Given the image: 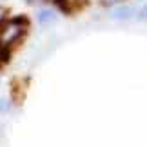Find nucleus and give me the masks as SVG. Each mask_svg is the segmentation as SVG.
Here are the masks:
<instances>
[{
    "label": "nucleus",
    "mask_w": 147,
    "mask_h": 147,
    "mask_svg": "<svg viewBox=\"0 0 147 147\" xmlns=\"http://www.w3.org/2000/svg\"><path fill=\"white\" fill-rule=\"evenodd\" d=\"M105 4H116V2H122V0H104Z\"/></svg>",
    "instance_id": "obj_6"
},
{
    "label": "nucleus",
    "mask_w": 147,
    "mask_h": 147,
    "mask_svg": "<svg viewBox=\"0 0 147 147\" xmlns=\"http://www.w3.org/2000/svg\"><path fill=\"white\" fill-rule=\"evenodd\" d=\"M4 15H5V11H4L2 7H0V20H2V18H4Z\"/></svg>",
    "instance_id": "obj_7"
},
{
    "label": "nucleus",
    "mask_w": 147,
    "mask_h": 147,
    "mask_svg": "<svg viewBox=\"0 0 147 147\" xmlns=\"http://www.w3.org/2000/svg\"><path fill=\"white\" fill-rule=\"evenodd\" d=\"M131 15H133L131 7H120V9L113 11V16H116V18H127V16H131Z\"/></svg>",
    "instance_id": "obj_3"
},
{
    "label": "nucleus",
    "mask_w": 147,
    "mask_h": 147,
    "mask_svg": "<svg viewBox=\"0 0 147 147\" xmlns=\"http://www.w3.org/2000/svg\"><path fill=\"white\" fill-rule=\"evenodd\" d=\"M60 5H62V9H67V11H71V9H75V7H82V2L84 0H58Z\"/></svg>",
    "instance_id": "obj_2"
},
{
    "label": "nucleus",
    "mask_w": 147,
    "mask_h": 147,
    "mask_svg": "<svg viewBox=\"0 0 147 147\" xmlns=\"http://www.w3.org/2000/svg\"><path fill=\"white\" fill-rule=\"evenodd\" d=\"M49 20H53V13H51V11H42L40 13V22L46 24V22H49Z\"/></svg>",
    "instance_id": "obj_4"
},
{
    "label": "nucleus",
    "mask_w": 147,
    "mask_h": 147,
    "mask_svg": "<svg viewBox=\"0 0 147 147\" xmlns=\"http://www.w3.org/2000/svg\"><path fill=\"white\" fill-rule=\"evenodd\" d=\"M27 2H31V4H35V2H44V0H27Z\"/></svg>",
    "instance_id": "obj_8"
},
{
    "label": "nucleus",
    "mask_w": 147,
    "mask_h": 147,
    "mask_svg": "<svg viewBox=\"0 0 147 147\" xmlns=\"http://www.w3.org/2000/svg\"><path fill=\"white\" fill-rule=\"evenodd\" d=\"M26 31V20L24 18H15L7 22L2 29H0V49L5 51L13 46L15 42H18L22 35Z\"/></svg>",
    "instance_id": "obj_1"
},
{
    "label": "nucleus",
    "mask_w": 147,
    "mask_h": 147,
    "mask_svg": "<svg viewBox=\"0 0 147 147\" xmlns=\"http://www.w3.org/2000/svg\"><path fill=\"white\" fill-rule=\"evenodd\" d=\"M138 15H140V18H142V20H147V4L144 5L142 9H140V13H138Z\"/></svg>",
    "instance_id": "obj_5"
}]
</instances>
